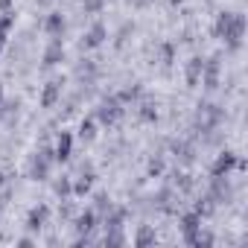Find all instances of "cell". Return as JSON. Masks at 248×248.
I'll list each match as a JSON object with an SVG mask.
<instances>
[{
    "mask_svg": "<svg viewBox=\"0 0 248 248\" xmlns=\"http://www.w3.org/2000/svg\"><path fill=\"white\" fill-rule=\"evenodd\" d=\"M0 93H3V91H0Z\"/></svg>",
    "mask_w": 248,
    "mask_h": 248,
    "instance_id": "30",
    "label": "cell"
},
{
    "mask_svg": "<svg viewBox=\"0 0 248 248\" xmlns=\"http://www.w3.org/2000/svg\"><path fill=\"white\" fill-rule=\"evenodd\" d=\"M202 70H204V62L202 59H190V64H187V82L196 85L199 76H202Z\"/></svg>",
    "mask_w": 248,
    "mask_h": 248,
    "instance_id": "9",
    "label": "cell"
},
{
    "mask_svg": "<svg viewBox=\"0 0 248 248\" xmlns=\"http://www.w3.org/2000/svg\"><path fill=\"white\" fill-rule=\"evenodd\" d=\"M76 228H79V233H88V231H93V213H82V216L76 219Z\"/></svg>",
    "mask_w": 248,
    "mask_h": 248,
    "instance_id": "14",
    "label": "cell"
},
{
    "mask_svg": "<svg viewBox=\"0 0 248 248\" xmlns=\"http://www.w3.org/2000/svg\"><path fill=\"white\" fill-rule=\"evenodd\" d=\"M0 207H3V199H0Z\"/></svg>",
    "mask_w": 248,
    "mask_h": 248,
    "instance_id": "28",
    "label": "cell"
},
{
    "mask_svg": "<svg viewBox=\"0 0 248 248\" xmlns=\"http://www.w3.org/2000/svg\"><path fill=\"white\" fill-rule=\"evenodd\" d=\"M85 6H88V9H99V0H88Z\"/></svg>",
    "mask_w": 248,
    "mask_h": 248,
    "instance_id": "25",
    "label": "cell"
},
{
    "mask_svg": "<svg viewBox=\"0 0 248 248\" xmlns=\"http://www.w3.org/2000/svg\"><path fill=\"white\" fill-rule=\"evenodd\" d=\"M102 38H105V27H102V24H93L91 32L85 35V47H99Z\"/></svg>",
    "mask_w": 248,
    "mask_h": 248,
    "instance_id": "7",
    "label": "cell"
},
{
    "mask_svg": "<svg viewBox=\"0 0 248 248\" xmlns=\"http://www.w3.org/2000/svg\"><path fill=\"white\" fill-rule=\"evenodd\" d=\"M47 213H50V210H47L44 204H41V207H35V210L30 213V222H27V228H30V231H38V228H44V222H47Z\"/></svg>",
    "mask_w": 248,
    "mask_h": 248,
    "instance_id": "6",
    "label": "cell"
},
{
    "mask_svg": "<svg viewBox=\"0 0 248 248\" xmlns=\"http://www.w3.org/2000/svg\"><path fill=\"white\" fill-rule=\"evenodd\" d=\"M9 27H12V15H3V18H0V47L6 44V32H9Z\"/></svg>",
    "mask_w": 248,
    "mask_h": 248,
    "instance_id": "16",
    "label": "cell"
},
{
    "mask_svg": "<svg viewBox=\"0 0 248 248\" xmlns=\"http://www.w3.org/2000/svg\"><path fill=\"white\" fill-rule=\"evenodd\" d=\"M120 114H123L120 99H105V102L99 105V120H102V123H114Z\"/></svg>",
    "mask_w": 248,
    "mask_h": 248,
    "instance_id": "4",
    "label": "cell"
},
{
    "mask_svg": "<svg viewBox=\"0 0 248 248\" xmlns=\"http://www.w3.org/2000/svg\"><path fill=\"white\" fill-rule=\"evenodd\" d=\"M161 56H164V64H170V62H172V47L164 44V47H161Z\"/></svg>",
    "mask_w": 248,
    "mask_h": 248,
    "instance_id": "19",
    "label": "cell"
},
{
    "mask_svg": "<svg viewBox=\"0 0 248 248\" xmlns=\"http://www.w3.org/2000/svg\"><path fill=\"white\" fill-rule=\"evenodd\" d=\"M0 6H3V9H6V6H9V0H0Z\"/></svg>",
    "mask_w": 248,
    "mask_h": 248,
    "instance_id": "26",
    "label": "cell"
},
{
    "mask_svg": "<svg viewBox=\"0 0 248 248\" xmlns=\"http://www.w3.org/2000/svg\"><path fill=\"white\" fill-rule=\"evenodd\" d=\"M199 228H202V216L193 210V213H187L184 219H181V231H184V239L193 245V239H196V233H199Z\"/></svg>",
    "mask_w": 248,
    "mask_h": 248,
    "instance_id": "3",
    "label": "cell"
},
{
    "mask_svg": "<svg viewBox=\"0 0 248 248\" xmlns=\"http://www.w3.org/2000/svg\"><path fill=\"white\" fill-rule=\"evenodd\" d=\"M228 196H231V187H228V181L216 178V181H213V196H210V199H213V202H219V199H228Z\"/></svg>",
    "mask_w": 248,
    "mask_h": 248,
    "instance_id": "11",
    "label": "cell"
},
{
    "mask_svg": "<svg viewBox=\"0 0 248 248\" xmlns=\"http://www.w3.org/2000/svg\"><path fill=\"white\" fill-rule=\"evenodd\" d=\"M135 96H140V88H138V85L129 88V91H123V99H135Z\"/></svg>",
    "mask_w": 248,
    "mask_h": 248,
    "instance_id": "21",
    "label": "cell"
},
{
    "mask_svg": "<svg viewBox=\"0 0 248 248\" xmlns=\"http://www.w3.org/2000/svg\"><path fill=\"white\" fill-rule=\"evenodd\" d=\"M149 242H155V233H152L149 228H143V231L138 233V245H149Z\"/></svg>",
    "mask_w": 248,
    "mask_h": 248,
    "instance_id": "17",
    "label": "cell"
},
{
    "mask_svg": "<svg viewBox=\"0 0 248 248\" xmlns=\"http://www.w3.org/2000/svg\"><path fill=\"white\" fill-rule=\"evenodd\" d=\"M59 91H62V82H50V85H47V91H44V99H41V102H44V105L50 108V105L56 102V96H59Z\"/></svg>",
    "mask_w": 248,
    "mask_h": 248,
    "instance_id": "13",
    "label": "cell"
},
{
    "mask_svg": "<svg viewBox=\"0 0 248 248\" xmlns=\"http://www.w3.org/2000/svg\"><path fill=\"white\" fill-rule=\"evenodd\" d=\"M47 172H50V158H47V152H44V155H38L35 164H32V178H47Z\"/></svg>",
    "mask_w": 248,
    "mask_h": 248,
    "instance_id": "8",
    "label": "cell"
},
{
    "mask_svg": "<svg viewBox=\"0 0 248 248\" xmlns=\"http://www.w3.org/2000/svg\"><path fill=\"white\" fill-rule=\"evenodd\" d=\"M216 35L225 38L231 50H236L239 41H242V35H245V15H239V12H222L219 21H216Z\"/></svg>",
    "mask_w": 248,
    "mask_h": 248,
    "instance_id": "1",
    "label": "cell"
},
{
    "mask_svg": "<svg viewBox=\"0 0 248 248\" xmlns=\"http://www.w3.org/2000/svg\"><path fill=\"white\" fill-rule=\"evenodd\" d=\"M62 56H64V53H62V44H59V41H56V44H50V50H47V53H44V64H47V67H50V64H56V62H59V59H62Z\"/></svg>",
    "mask_w": 248,
    "mask_h": 248,
    "instance_id": "12",
    "label": "cell"
},
{
    "mask_svg": "<svg viewBox=\"0 0 248 248\" xmlns=\"http://www.w3.org/2000/svg\"><path fill=\"white\" fill-rule=\"evenodd\" d=\"M161 170H164V164H161V158H155V161L149 164V172H152V175H158Z\"/></svg>",
    "mask_w": 248,
    "mask_h": 248,
    "instance_id": "22",
    "label": "cell"
},
{
    "mask_svg": "<svg viewBox=\"0 0 248 248\" xmlns=\"http://www.w3.org/2000/svg\"><path fill=\"white\" fill-rule=\"evenodd\" d=\"M56 193H59V196H67V193H70V184H67V181H59V184H56Z\"/></svg>",
    "mask_w": 248,
    "mask_h": 248,
    "instance_id": "23",
    "label": "cell"
},
{
    "mask_svg": "<svg viewBox=\"0 0 248 248\" xmlns=\"http://www.w3.org/2000/svg\"><path fill=\"white\" fill-rule=\"evenodd\" d=\"M236 164H239V158H236L233 152H222V155L216 158V164H213L210 172H213V178H228V172H231Z\"/></svg>",
    "mask_w": 248,
    "mask_h": 248,
    "instance_id": "2",
    "label": "cell"
},
{
    "mask_svg": "<svg viewBox=\"0 0 248 248\" xmlns=\"http://www.w3.org/2000/svg\"><path fill=\"white\" fill-rule=\"evenodd\" d=\"M70 146H73V140H70V135L64 132V135L59 138V146H56V155H59V161L70 158Z\"/></svg>",
    "mask_w": 248,
    "mask_h": 248,
    "instance_id": "10",
    "label": "cell"
},
{
    "mask_svg": "<svg viewBox=\"0 0 248 248\" xmlns=\"http://www.w3.org/2000/svg\"><path fill=\"white\" fill-rule=\"evenodd\" d=\"M202 76H204V85H207V88H216V82H219V59H210V62H204V70H202Z\"/></svg>",
    "mask_w": 248,
    "mask_h": 248,
    "instance_id": "5",
    "label": "cell"
},
{
    "mask_svg": "<svg viewBox=\"0 0 248 248\" xmlns=\"http://www.w3.org/2000/svg\"><path fill=\"white\" fill-rule=\"evenodd\" d=\"M143 120H155V105H152V102L143 105Z\"/></svg>",
    "mask_w": 248,
    "mask_h": 248,
    "instance_id": "20",
    "label": "cell"
},
{
    "mask_svg": "<svg viewBox=\"0 0 248 248\" xmlns=\"http://www.w3.org/2000/svg\"><path fill=\"white\" fill-rule=\"evenodd\" d=\"M79 132H82V138H88V140H91V138H93V120H85Z\"/></svg>",
    "mask_w": 248,
    "mask_h": 248,
    "instance_id": "18",
    "label": "cell"
},
{
    "mask_svg": "<svg viewBox=\"0 0 248 248\" xmlns=\"http://www.w3.org/2000/svg\"><path fill=\"white\" fill-rule=\"evenodd\" d=\"M47 30H50V35H59V32L64 30V21H62V15H50V18H47Z\"/></svg>",
    "mask_w": 248,
    "mask_h": 248,
    "instance_id": "15",
    "label": "cell"
},
{
    "mask_svg": "<svg viewBox=\"0 0 248 248\" xmlns=\"http://www.w3.org/2000/svg\"><path fill=\"white\" fill-rule=\"evenodd\" d=\"M88 187H91V178H82V181L76 184V193H88Z\"/></svg>",
    "mask_w": 248,
    "mask_h": 248,
    "instance_id": "24",
    "label": "cell"
},
{
    "mask_svg": "<svg viewBox=\"0 0 248 248\" xmlns=\"http://www.w3.org/2000/svg\"><path fill=\"white\" fill-rule=\"evenodd\" d=\"M175 3H178V0H175Z\"/></svg>",
    "mask_w": 248,
    "mask_h": 248,
    "instance_id": "29",
    "label": "cell"
},
{
    "mask_svg": "<svg viewBox=\"0 0 248 248\" xmlns=\"http://www.w3.org/2000/svg\"><path fill=\"white\" fill-rule=\"evenodd\" d=\"M0 184H3V172H0Z\"/></svg>",
    "mask_w": 248,
    "mask_h": 248,
    "instance_id": "27",
    "label": "cell"
}]
</instances>
